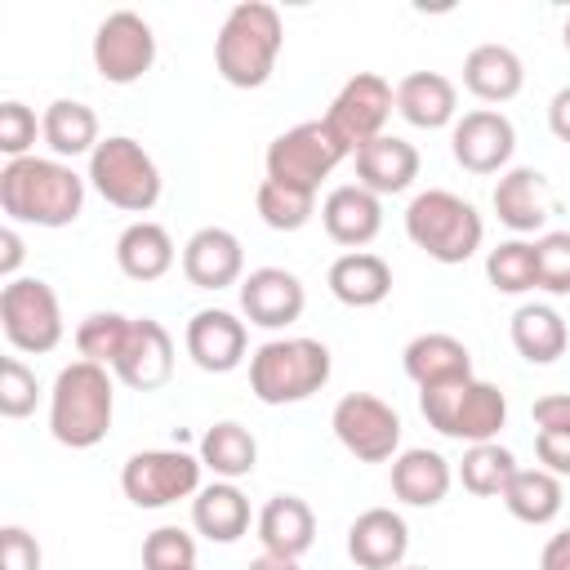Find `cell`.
<instances>
[{
  "label": "cell",
  "instance_id": "6da1fadb",
  "mask_svg": "<svg viewBox=\"0 0 570 570\" xmlns=\"http://www.w3.org/2000/svg\"><path fill=\"white\" fill-rule=\"evenodd\" d=\"M85 183L58 156H22L0 169V209L9 223L31 227H71L85 209Z\"/></svg>",
  "mask_w": 570,
  "mask_h": 570
},
{
  "label": "cell",
  "instance_id": "7a4b0ae2",
  "mask_svg": "<svg viewBox=\"0 0 570 570\" xmlns=\"http://www.w3.org/2000/svg\"><path fill=\"white\" fill-rule=\"evenodd\" d=\"M285 45V22L267 0H240L218 36H214V67L232 89H263L276 71Z\"/></svg>",
  "mask_w": 570,
  "mask_h": 570
},
{
  "label": "cell",
  "instance_id": "3957f363",
  "mask_svg": "<svg viewBox=\"0 0 570 570\" xmlns=\"http://www.w3.org/2000/svg\"><path fill=\"white\" fill-rule=\"evenodd\" d=\"M116 387L111 370L94 361H71L58 370L49 392V432L67 450H94L111 432Z\"/></svg>",
  "mask_w": 570,
  "mask_h": 570
},
{
  "label": "cell",
  "instance_id": "277c9868",
  "mask_svg": "<svg viewBox=\"0 0 570 570\" xmlns=\"http://www.w3.org/2000/svg\"><path fill=\"white\" fill-rule=\"evenodd\" d=\"M405 236L432 263L454 267V263H468L481 249L485 223H481L472 200H463L445 187H428L405 205Z\"/></svg>",
  "mask_w": 570,
  "mask_h": 570
},
{
  "label": "cell",
  "instance_id": "5b68a950",
  "mask_svg": "<svg viewBox=\"0 0 570 570\" xmlns=\"http://www.w3.org/2000/svg\"><path fill=\"white\" fill-rule=\"evenodd\" d=\"M330 347L321 338H267L249 352V392L263 405H298L330 383Z\"/></svg>",
  "mask_w": 570,
  "mask_h": 570
},
{
  "label": "cell",
  "instance_id": "8992f818",
  "mask_svg": "<svg viewBox=\"0 0 570 570\" xmlns=\"http://www.w3.org/2000/svg\"><path fill=\"white\" fill-rule=\"evenodd\" d=\"M419 410H423L428 428H436L441 436L463 441V445L499 441V432L508 423V396L476 374L463 383H450V387L419 392Z\"/></svg>",
  "mask_w": 570,
  "mask_h": 570
},
{
  "label": "cell",
  "instance_id": "52a82bcc",
  "mask_svg": "<svg viewBox=\"0 0 570 570\" xmlns=\"http://www.w3.org/2000/svg\"><path fill=\"white\" fill-rule=\"evenodd\" d=\"M89 187L107 200V205H116V209H125V214H147V209H156V200H160V165L151 160V151L138 142V138H129V134H111V138H102L98 147H94V156H89Z\"/></svg>",
  "mask_w": 570,
  "mask_h": 570
},
{
  "label": "cell",
  "instance_id": "ba28073f",
  "mask_svg": "<svg viewBox=\"0 0 570 570\" xmlns=\"http://www.w3.org/2000/svg\"><path fill=\"white\" fill-rule=\"evenodd\" d=\"M0 330H4L13 352H27V356L53 352L67 334L62 303H58L53 285L40 281V276L4 281V289H0Z\"/></svg>",
  "mask_w": 570,
  "mask_h": 570
},
{
  "label": "cell",
  "instance_id": "9c48e42d",
  "mask_svg": "<svg viewBox=\"0 0 570 570\" xmlns=\"http://www.w3.org/2000/svg\"><path fill=\"white\" fill-rule=\"evenodd\" d=\"M396 111V89L379 76V71H356L330 102V111L321 116L330 125V134L338 138V147L347 156H356L365 142L387 134V120Z\"/></svg>",
  "mask_w": 570,
  "mask_h": 570
},
{
  "label": "cell",
  "instance_id": "30bf717a",
  "mask_svg": "<svg viewBox=\"0 0 570 570\" xmlns=\"http://www.w3.org/2000/svg\"><path fill=\"white\" fill-rule=\"evenodd\" d=\"M200 454L187 450H138L120 468V490L134 508H169L178 499H196L200 490Z\"/></svg>",
  "mask_w": 570,
  "mask_h": 570
},
{
  "label": "cell",
  "instance_id": "8fae6325",
  "mask_svg": "<svg viewBox=\"0 0 570 570\" xmlns=\"http://www.w3.org/2000/svg\"><path fill=\"white\" fill-rule=\"evenodd\" d=\"M338 160H347V151L338 147V138L330 134L325 120H303V125L276 134L263 156L267 178L303 187V191H321V178H330L338 169Z\"/></svg>",
  "mask_w": 570,
  "mask_h": 570
},
{
  "label": "cell",
  "instance_id": "7c38bea8",
  "mask_svg": "<svg viewBox=\"0 0 570 570\" xmlns=\"http://www.w3.org/2000/svg\"><path fill=\"white\" fill-rule=\"evenodd\" d=\"M330 428H334L338 445L361 463H387L401 454V414L374 392L338 396Z\"/></svg>",
  "mask_w": 570,
  "mask_h": 570
},
{
  "label": "cell",
  "instance_id": "4fadbf2b",
  "mask_svg": "<svg viewBox=\"0 0 570 570\" xmlns=\"http://www.w3.org/2000/svg\"><path fill=\"white\" fill-rule=\"evenodd\" d=\"M94 71L107 85H138L156 62V31L142 13L116 9L94 31Z\"/></svg>",
  "mask_w": 570,
  "mask_h": 570
},
{
  "label": "cell",
  "instance_id": "5bb4252c",
  "mask_svg": "<svg viewBox=\"0 0 570 570\" xmlns=\"http://www.w3.org/2000/svg\"><path fill=\"white\" fill-rule=\"evenodd\" d=\"M450 151L468 174H503L517 151V129L499 107L463 111L450 129Z\"/></svg>",
  "mask_w": 570,
  "mask_h": 570
},
{
  "label": "cell",
  "instance_id": "9a60e30c",
  "mask_svg": "<svg viewBox=\"0 0 570 570\" xmlns=\"http://www.w3.org/2000/svg\"><path fill=\"white\" fill-rule=\"evenodd\" d=\"M307 289L289 267H254L240 281V312L258 330H285L303 316Z\"/></svg>",
  "mask_w": 570,
  "mask_h": 570
},
{
  "label": "cell",
  "instance_id": "2e32d148",
  "mask_svg": "<svg viewBox=\"0 0 570 570\" xmlns=\"http://www.w3.org/2000/svg\"><path fill=\"white\" fill-rule=\"evenodd\" d=\"M187 356L205 370V374H232L245 352H249V330L236 312H223V307H200L191 321H187Z\"/></svg>",
  "mask_w": 570,
  "mask_h": 570
},
{
  "label": "cell",
  "instance_id": "e0dca14e",
  "mask_svg": "<svg viewBox=\"0 0 570 570\" xmlns=\"http://www.w3.org/2000/svg\"><path fill=\"white\" fill-rule=\"evenodd\" d=\"M111 374L134 392H156L174 379V338L160 321L134 316V330L125 338V352L116 356Z\"/></svg>",
  "mask_w": 570,
  "mask_h": 570
},
{
  "label": "cell",
  "instance_id": "ac0fdd59",
  "mask_svg": "<svg viewBox=\"0 0 570 570\" xmlns=\"http://www.w3.org/2000/svg\"><path fill=\"white\" fill-rule=\"evenodd\" d=\"M401 370L419 392H432V387H450V383L472 379V352L463 338H454L445 330H428V334H414L405 343Z\"/></svg>",
  "mask_w": 570,
  "mask_h": 570
},
{
  "label": "cell",
  "instance_id": "d6986e66",
  "mask_svg": "<svg viewBox=\"0 0 570 570\" xmlns=\"http://www.w3.org/2000/svg\"><path fill=\"white\" fill-rule=\"evenodd\" d=\"M183 276L196 289H227L245 281V249L240 236L227 227H200L183 245Z\"/></svg>",
  "mask_w": 570,
  "mask_h": 570
},
{
  "label": "cell",
  "instance_id": "ffe728a7",
  "mask_svg": "<svg viewBox=\"0 0 570 570\" xmlns=\"http://www.w3.org/2000/svg\"><path fill=\"white\" fill-rule=\"evenodd\" d=\"M410 552V525L392 508H365L347 525V557L356 570H401Z\"/></svg>",
  "mask_w": 570,
  "mask_h": 570
},
{
  "label": "cell",
  "instance_id": "44dd1931",
  "mask_svg": "<svg viewBox=\"0 0 570 570\" xmlns=\"http://www.w3.org/2000/svg\"><path fill=\"white\" fill-rule=\"evenodd\" d=\"M325 236L343 249H365L383 232V196H374L361 183H343L321 200Z\"/></svg>",
  "mask_w": 570,
  "mask_h": 570
},
{
  "label": "cell",
  "instance_id": "7402d4cb",
  "mask_svg": "<svg viewBox=\"0 0 570 570\" xmlns=\"http://www.w3.org/2000/svg\"><path fill=\"white\" fill-rule=\"evenodd\" d=\"M499 223L517 236H530L548 223L552 214V196H548V178L534 169V165H517V169H503L499 183H494V196H490Z\"/></svg>",
  "mask_w": 570,
  "mask_h": 570
},
{
  "label": "cell",
  "instance_id": "603a6c76",
  "mask_svg": "<svg viewBox=\"0 0 570 570\" xmlns=\"http://www.w3.org/2000/svg\"><path fill=\"white\" fill-rule=\"evenodd\" d=\"M254 530H258L263 552L298 561V557L316 543V512H312V503L298 499V494H272V499L263 503Z\"/></svg>",
  "mask_w": 570,
  "mask_h": 570
},
{
  "label": "cell",
  "instance_id": "cb8c5ba5",
  "mask_svg": "<svg viewBox=\"0 0 570 570\" xmlns=\"http://www.w3.org/2000/svg\"><path fill=\"white\" fill-rule=\"evenodd\" d=\"M396 116L414 129H445L459 120V89L441 71H410L396 80Z\"/></svg>",
  "mask_w": 570,
  "mask_h": 570
},
{
  "label": "cell",
  "instance_id": "d4e9b609",
  "mask_svg": "<svg viewBox=\"0 0 570 570\" xmlns=\"http://www.w3.org/2000/svg\"><path fill=\"white\" fill-rule=\"evenodd\" d=\"M352 160H356V183L370 187L374 196H396L419 178V147L396 134L365 142Z\"/></svg>",
  "mask_w": 570,
  "mask_h": 570
},
{
  "label": "cell",
  "instance_id": "484cf974",
  "mask_svg": "<svg viewBox=\"0 0 570 570\" xmlns=\"http://www.w3.org/2000/svg\"><path fill=\"white\" fill-rule=\"evenodd\" d=\"M325 285L343 307H379L392 294V267L370 249H347L330 263Z\"/></svg>",
  "mask_w": 570,
  "mask_h": 570
},
{
  "label": "cell",
  "instance_id": "4316f807",
  "mask_svg": "<svg viewBox=\"0 0 570 570\" xmlns=\"http://www.w3.org/2000/svg\"><path fill=\"white\" fill-rule=\"evenodd\" d=\"M450 485H454V468L436 450L414 445L392 459V494L410 508H436L450 494Z\"/></svg>",
  "mask_w": 570,
  "mask_h": 570
},
{
  "label": "cell",
  "instance_id": "83f0119b",
  "mask_svg": "<svg viewBox=\"0 0 570 570\" xmlns=\"http://www.w3.org/2000/svg\"><path fill=\"white\" fill-rule=\"evenodd\" d=\"M525 85V62L508 45H476L463 58V89L481 102H512Z\"/></svg>",
  "mask_w": 570,
  "mask_h": 570
},
{
  "label": "cell",
  "instance_id": "f1b7e54d",
  "mask_svg": "<svg viewBox=\"0 0 570 570\" xmlns=\"http://www.w3.org/2000/svg\"><path fill=\"white\" fill-rule=\"evenodd\" d=\"M174 236L151 223V218H138L129 223L120 236H116V267L129 276V281H160L169 267H174Z\"/></svg>",
  "mask_w": 570,
  "mask_h": 570
},
{
  "label": "cell",
  "instance_id": "f546056e",
  "mask_svg": "<svg viewBox=\"0 0 570 570\" xmlns=\"http://www.w3.org/2000/svg\"><path fill=\"white\" fill-rule=\"evenodd\" d=\"M191 525L209 543H236L249 530V499L240 494L236 481L200 485L196 499H191Z\"/></svg>",
  "mask_w": 570,
  "mask_h": 570
},
{
  "label": "cell",
  "instance_id": "4dcf8cb0",
  "mask_svg": "<svg viewBox=\"0 0 570 570\" xmlns=\"http://www.w3.org/2000/svg\"><path fill=\"white\" fill-rule=\"evenodd\" d=\"M508 334H512L517 356L530 361V365H552L566 352V343H570V330H566L561 312L548 307V303H521L512 312Z\"/></svg>",
  "mask_w": 570,
  "mask_h": 570
},
{
  "label": "cell",
  "instance_id": "1f68e13d",
  "mask_svg": "<svg viewBox=\"0 0 570 570\" xmlns=\"http://www.w3.org/2000/svg\"><path fill=\"white\" fill-rule=\"evenodd\" d=\"M45 125V142L58 160H76V156H94V147L102 142L98 138V116L89 102H76V98H53L40 116Z\"/></svg>",
  "mask_w": 570,
  "mask_h": 570
},
{
  "label": "cell",
  "instance_id": "d6a6232c",
  "mask_svg": "<svg viewBox=\"0 0 570 570\" xmlns=\"http://www.w3.org/2000/svg\"><path fill=\"white\" fill-rule=\"evenodd\" d=\"M196 454L214 472V481H240V476H249L258 468V441H254V432L240 428V423H232V419L205 428Z\"/></svg>",
  "mask_w": 570,
  "mask_h": 570
},
{
  "label": "cell",
  "instance_id": "836d02e7",
  "mask_svg": "<svg viewBox=\"0 0 570 570\" xmlns=\"http://www.w3.org/2000/svg\"><path fill=\"white\" fill-rule=\"evenodd\" d=\"M503 499V508L517 517V521H525V525H548V521H557V512H561V476H552V472H543V468H517V476L508 481V490L499 494Z\"/></svg>",
  "mask_w": 570,
  "mask_h": 570
},
{
  "label": "cell",
  "instance_id": "e575fe53",
  "mask_svg": "<svg viewBox=\"0 0 570 570\" xmlns=\"http://www.w3.org/2000/svg\"><path fill=\"white\" fill-rule=\"evenodd\" d=\"M517 476V454L499 441H481V445H468L463 463H459V481L468 494L476 499H499L508 490V481Z\"/></svg>",
  "mask_w": 570,
  "mask_h": 570
},
{
  "label": "cell",
  "instance_id": "d590c367",
  "mask_svg": "<svg viewBox=\"0 0 570 570\" xmlns=\"http://www.w3.org/2000/svg\"><path fill=\"white\" fill-rule=\"evenodd\" d=\"M254 205H258V218H263L272 232H298V227H307L312 214H316V191H303V187L263 178Z\"/></svg>",
  "mask_w": 570,
  "mask_h": 570
},
{
  "label": "cell",
  "instance_id": "8d00e7d4",
  "mask_svg": "<svg viewBox=\"0 0 570 570\" xmlns=\"http://www.w3.org/2000/svg\"><path fill=\"white\" fill-rule=\"evenodd\" d=\"M485 281L499 294H530L539 289V267H534V240H503L485 254Z\"/></svg>",
  "mask_w": 570,
  "mask_h": 570
},
{
  "label": "cell",
  "instance_id": "74e56055",
  "mask_svg": "<svg viewBox=\"0 0 570 570\" xmlns=\"http://www.w3.org/2000/svg\"><path fill=\"white\" fill-rule=\"evenodd\" d=\"M134 330V316H120V312H89L80 325H76V352L80 361H94V365H116V356L125 352V338Z\"/></svg>",
  "mask_w": 570,
  "mask_h": 570
},
{
  "label": "cell",
  "instance_id": "f35d334b",
  "mask_svg": "<svg viewBox=\"0 0 570 570\" xmlns=\"http://www.w3.org/2000/svg\"><path fill=\"white\" fill-rule=\"evenodd\" d=\"M142 570H196V539L178 525H156L142 539Z\"/></svg>",
  "mask_w": 570,
  "mask_h": 570
},
{
  "label": "cell",
  "instance_id": "ab89813d",
  "mask_svg": "<svg viewBox=\"0 0 570 570\" xmlns=\"http://www.w3.org/2000/svg\"><path fill=\"white\" fill-rule=\"evenodd\" d=\"M534 267H539V289L566 298L570 294V232L534 236Z\"/></svg>",
  "mask_w": 570,
  "mask_h": 570
},
{
  "label": "cell",
  "instance_id": "60d3db41",
  "mask_svg": "<svg viewBox=\"0 0 570 570\" xmlns=\"http://www.w3.org/2000/svg\"><path fill=\"white\" fill-rule=\"evenodd\" d=\"M36 396H40L36 370L18 356H4L0 361V414L4 419H27L36 410Z\"/></svg>",
  "mask_w": 570,
  "mask_h": 570
},
{
  "label": "cell",
  "instance_id": "b9f144b4",
  "mask_svg": "<svg viewBox=\"0 0 570 570\" xmlns=\"http://www.w3.org/2000/svg\"><path fill=\"white\" fill-rule=\"evenodd\" d=\"M36 134H45V125L36 120V111L18 98L0 102V151L9 160H22V156H36Z\"/></svg>",
  "mask_w": 570,
  "mask_h": 570
},
{
  "label": "cell",
  "instance_id": "7bdbcfd3",
  "mask_svg": "<svg viewBox=\"0 0 570 570\" xmlns=\"http://www.w3.org/2000/svg\"><path fill=\"white\" fill-rule=\"evenodd\" d=\"M0 570H40V543L22 525L0 530Z\"/></svg>",
  "mask_w": 570,
  "mask_h": 570
},
{
  "label": "cell",
  "instance_id": "ee69618b",
  "mask_svg": "<svg viewBox=\"0 0 570 570\" xmlns=\"http://www.w3.org/2000/svg\"><path fill=\"white\" fill-rule=\"evenodd\" d=\"M539 468L552 476H570V436L566 432H534Z\"/></svg>",
  "mask_w": 570,
  "mask_h": 570
},
{
  "label": "cell",
  "instance_id": "f6af8a7d",
  "mask_svg": "<svg viewBox=\"0 0 570 570\" xmlns=\"http://www.w3.org/2000/svg\"><path fill=\"white\" fill-rule=\"evenodd\" d=\"M534 428L539 432H566L570 436V392H548L534 401Z\"/></svg>",
  "mask_w": 570,
  "mask_h": 570
},
{
  "label": "cell",
  "instance_id": "bcb514c9",
  "mask_svg": "<svg viewBox=\"0 0 570 570\" xmlns=\"http://www.w3.org/2000/svg\"><path fill=\"white\" fill-rule=\"evenodd\" d=\"M18 267H22V236L18 227H0V276L18 281Z\"/></svg>",
  "mask_w": 570,
  "mask_h": 570
},
{
  "label": "cell",
  "instance_id": "7dc6e473",
  "mask_svg": "<svg viewBox=\"0 0 570 570\" xmlns=\"http://www.w3.org/2000/svg\"><path fill=\"white\" fill-rule=\"evenodd\" d=\"M548 129H552L561 142H570V85H561V89L552 94V102H548Z\"/></svg>",
  "mask_w": 570,
  "mask_h": 570
},
{
  "label": "cell",
  "instance_id": "c3c4849f",
  "mask_svg": "<svg viewBox=\"0 0 570 570\" xmlns=\"http://www.w3.org/2000/svg\"><path fill=\"white\" fill-rule=\"evenodd\" d=\"M539 570H570V525H566V530H557V534L543 543Z\"/></svg>",
  "mask_w": 570,
  "mask_h": 570
},
{
  "label": "cell",
  "instance_id": "681fc988",
  "mask_svg": "<svg viewBox=\"0 0 570 570\" xmlns=\"http://www.w3.org/2000/svg\"><path fill=\"white\" fill-rule=\"evenodd\" d=\"M245 570H303V566L289 561V557H272V552H263V557H254Z\"/></svg>",
  "mask_w": 570,
  "mask_h": 570
},
{
  "label": "cell",
  "instance_id": "f907efd6",
  "mask_svg": "<svg viewBox=\"0 0 570 570\" xmlns=\"http://www.w3.org/2000/svg\"><path fill=\"white\" fill-rule=\"evenodd\" d=\"M561 40H566V49H570V18H566V27H561Z\"/></svg>",
  "mask_w": 570,
  "mask_h": 570
},
{
  "label": "cell",
  "instance_id": "816d5d0a",
  "mask_svg": "<svg viewBox=\"0 0 570 570\" xmlns=\"http://www.w3.org/2000/svg\"><path fill=\"white\" fill-rule=\"evenodd\" d=\"M401 570H428V566H401Z\"/></svg>",
  "mask_w": 570,
  "mask_h": 570
}]
</instances>
